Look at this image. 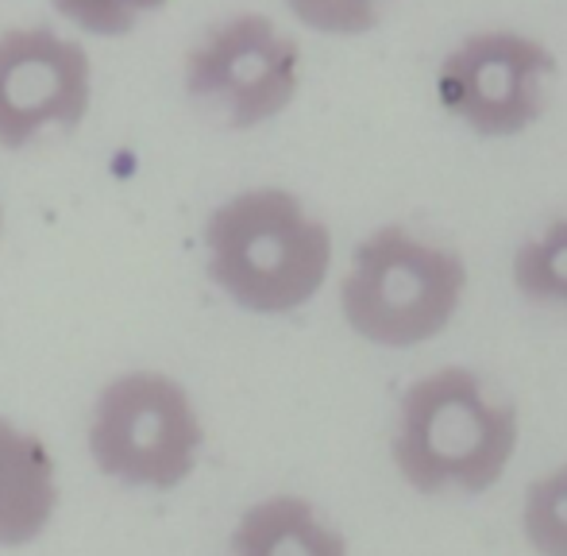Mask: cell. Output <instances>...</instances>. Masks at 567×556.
Here are the masks:
<instances>
[{"instance_id": "cell-7", "label": "cell", "mask_w": 567, "mask_h": 556, "mask_svg": "<svg viewBox=\"0 0 567 556\" xmlns=\"http://www.w3.org/2000/svg\"><path fill=\"white\" fill-rule=\"evenodd\" d=\"M93 109V59L43 23L0 31V151L74 132Z\"/></svg>"}, {"instance_id": "cell-1", "label": "cell", "mask_w": 567, "mask_h": 556, "mask_svg": "<svg viewBox=\"0 0 567 556\" xmlns=\"http://www.w3.org/2000/svg\"><path fill=\"white\" fill-rule=\"evenodd\" d=\"M205 271L231 301L282 317L321 294L332 267V233L282 186L239 189L205 220Z\"/></svg>"}, {"instance_id": "cell-8", "label": "cell", "mask_w": 567, "mask_h": 556, "mask_svg": "<svg viewBox=\"0 0 567 556\" xmlns=\"http://www.w3.org/2000/svg\"><path fill=\"white\" fill-rule=\"evenodd\" d=\"M59 467L47 441L0 418V549H23L59 514Z\"/></svg>"}, {"instance_id": "cell-5", "label": "cell", "mask_w": 567, "mask_h": 556, "mask_svg": "<svg viewBox=\"0 0 567 556\" xmlns=\"http://www.w3.org/2000/svg\"><path fill=\"white\" fill-rule=\"evenodd\" d=\"M182 85L194 101L220 109L228 128L251 132L293 105L301 47L262 12L228 16L186 54Z\"/></svg>"}, {"instance_id": "cell-6", "label": "cell", "mask_w": 567, "mask_h": 556, "mask_svg": "<svg viewBox=\"0 0 567 556\" xmlns=\"http://www.w3.org/2000/svg\"><path fill=\"white\" fill-rule=\"evenodd\" d=\"M556 54L525 31H475L444 54L436 97L449 116L483 140L522 136L545 113Z\"/></svg>"}, {"instance_id": "cell-12", "label": "cell", "mask_w": 567, "mask_h": 556, "mask_svg": "<svg viewBox=\"0 0 567 556\" xmlns=\"http://www.w3.org/2000/svg\"><path fill=\"white\" fill-rule=\"evenodd\" d=\"M54 12L78 28L82 35L124 39L140 28L147 16L163 12L166 0H51Z\"/></svg>"}, {"instance_id": "cell-4", "label": "cell", "mask_w": 567, "mask_h": 556, "mask_svg": "<svg viewBox=\"0 0 567 556\" xmlns=\"http://www.w3.org/2000/svg\"><path fill=\"white\" fill-rule=\"evenodd\" d=\"M85 449L105 480L132 491H174L194 475L205 425L194 394L166 371H124L97 391Z\"/></svg>"}, {"instance_id": "cell-3", "label": "cell", "mask_w": 567, "mask_h": 556, "mask_svg": "<svg viewBox=\"0 0 567 556\" xmlns=\"http://www.w3.org/2000/svg\"><path fill=\"white\" fill-rule=\"evenodd\" d=\"M467 290L460 251L382 225L351 256L340 309L351 332L379 348H413L449 329Z\"/></svg>"}, {"instance_id": "cell-11", "label": "cell", "mask_w": 567, "mask_h": 556, "mask_svg": "<svg viewBox=\"0 0 567 556\" xmlns=\"http://www.w3.org/2000/svg\"><path fill=\"white\" fill-rule=\"evenodd\" d=\"M525 537L540 556H567V464L529 487Z\"/></svg>"}, {"instance_id": "cell-10", "label": "cell", "mask_w": 567, "mask_h": 556, "mask_svg": "<svg viewBox=\"0 0 567 556\" xmlns=\"http://www.w3.org/2000/svg\"><path fill=\"white\" fill-rule=\"evenodd\" d=\"M514 286L537 306L567 309V217L514 251Z\"/></svg>"}, {"instance_id": "cell-2", "label": "cell", "mask_w": 567, "mask_h": 556, "mask_svg": "<svg viewBox=\"0 0 567 556\" xmlns=\"http://www.w3.org/2000/svg\"><path fill=\"white\" fill-rule=\"evenodd\" d=\"M514 449L517 410L486 399L475 371L444 368L405 391L394 464L421 495L449 487L483 495L502 480Z\"/></svg>"}, {"instance_id": "cell-14", "label": "cell", "mask_w": 567, "mask_h": 556, "mask_svg": "<svg viewBox=\"0 0 567 556\" xmlns=\"http://www.w3.org/2000/svg\"><path fill=\"white\" fill-rule=\"evenodd\" d=\"M0 236H4V202H0Z\"/></svg>"}, {"instance_id": "cell-13", "label": "cell", "mask_w": 567, "mask_h": 556, "mask_svg": "<svg viewBox=\"0 0 567 556\" xmlns=\"http://www.w3.org/2000/svg\"><path fill=\"white\" fill-rule=\"evenodd\" d=\"M298 23L321 35H367L379 28L382 0H286Z\"/></svg>"}, {"instance_id": "cell-9", "label": "cell", "mask_w": 567, "mask_h": 556, "mask_svg": "<svg viewBox=\"0 0 567 556\" xmlns=\"http://www.w3.org/2000/svg\"><path fill=\"white\" fill-rule=\"evenodd\" d=\"M228 556H348V542L321 522L309 498L270 495L236 522Z\"/></svg>"}]
</instances>
